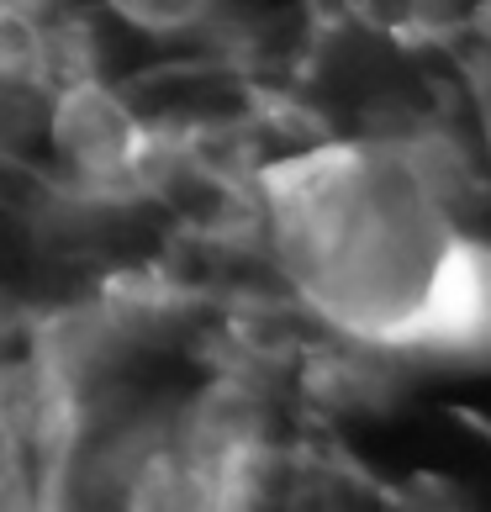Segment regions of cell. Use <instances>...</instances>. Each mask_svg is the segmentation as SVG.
Instances as JSON below:
<instances>
[{"label": "cell", "instance_id": "1", "mask_svg": "<svg viewBox=\"0 0 491 512\" xmlns=\"http://www.w3.org/2000/svg\"><path fill=\"white\" fill-rule=\"evenodd\" d=\"M259 201L286 286L354 344L460 354L491 338V254L402 143L286 154L264 164Z\"/></svg>", "mask_w": 491, "mask_h": 512}]
</instances>
